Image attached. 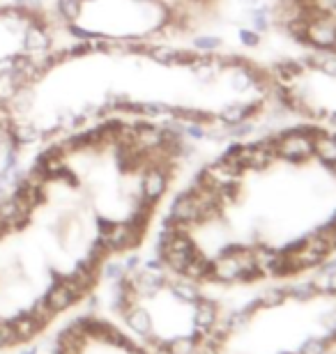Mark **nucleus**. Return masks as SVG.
<instances>
[{
	"label": "nucleus",
	"mask_w": 336,
	"mask_h": 354,
	"mask_svg": "<svg viewBox=\"0 0 336 354\" xmlns=\"http://www.w3.org/2000/svg\"><path fill=\"white\" fill-rule=\"evenodd\" d=\"M170 184V171L166 164H152L150 168L143 171V180H141V194L152 203H159L163 194L168 191Z\"/></svg>",
	"instance_id": "obj_1"
},
{
	"label": "nucleus",
	"mask_w": 336,
	"mask_h": 354,
	"mask_svg": "<svg viewBox=\"0 0 336 354\" xmlns=\"http://www.w3.org/2000/svg\"><path fill=\"white\" fill-rule=\"evenodd\" d=\"M123 317H125L127 329H130L134 336L145 338L150 331H152V313H150L141 301H134L123 313Z\"/></svg>",
	"instance_id": "obj_2"
},
{
	"label": "nucleus",
	"mask_w": 336,
	"mask_h": 354,
	"mask_svg": "<svg viewBox=\"0 0 336 354\" xmlns=\"http://www.w3.org/2000/svg\"><path fill=\"white\" fill-rule=\"evenodd\" d=\"M24 48L28 51V55L46 53L51 48V35L42 26H28L24 32Z\"/></svg>",
	"instance_id": "obj_3"
},
{
	"label": "nucleus",
	"mask_w": 336,
	"mask_h": 354,
	"mask_svg": "<svg viewBox=\"0 0 336 354\" xmlns=\"http://www.w3.org/2000/svg\"><path fill=\"white\" fill-rule=\"evenodd\" d=\"M44 304L48 308L53 310L55 315L58 313H65L67 308H71L76 304V297L69 292V290L62 286L60 281H55L51 288H48V292L44 295Z\"/></svg>",
	"instance_id": "obj_4"
},
{
	"label": "nucleus",
	"mask_w": 336,
	"mask_h": 354,
	"mask_svg": "<svg viewBox=\"0 0 336 354\" xmlns=\"http://www.w3.org/2000/svg\"><path fill=\"white\" fill-rule=\"evenodd\" d=\"M10 322H12V329H14V334H17L19 343L33 341V338H37L39 331L44 329V324H39L30 313H21L17 317H12Z\"/></svg>",
	"instance_id": "obj_5"
},
{
	"label": "nucleus",
	"mask_w": 336,
	"mask_h": 354,
	"mask_svg": "<svg viewBox=\"0 0 336 354\" xmlns=\"http://www.w3.org/2000/svg\"><path fill=\"white\" fill-rule=\"evenodd\" d=\"M7 133H10L12 145H17V147L19 145H33L42 138L39 127H35L30 122H10Z\"/></svg>",
	"instance_id": "obj_6"
},
{
	"label": "nucleus",
	"mask_w": 336,
	"mask_h": 354,
	"mask_svg": "<svg viewBox=\"0 0 336 354\" xmlns=\"http://www.w3.org/2000/svg\"><path fill=\"white\" fill-rule=\"evenodd\" d=\"M81 10H83V0H58V3H55V12H58L67 24L76 21Z\"/></svg>",
	"instance_id": "obj_7"
},
{
	"label": "nucleus",
	"mask_w": 336,
	"mask_h": 354,
	"mask_svg": "<svg viewBox=\"0 0 336 354\" xmlns=\"http://www.w3.org/2000/svg\"><path fill=\"white\" fill-rule=\"evenodd\" d=\"M26 313H30V315L35 317V320H37L39 324H44V327H46V324L51 322L53 317H55V313H53V310L48 308L46 304H44V299H39V301H33V306L28 308Z\"/></svg>",
	"instance_id": "obj_8"
},
{
	"label": "nucleus",
	"mask_w": 336,
	"mask_h": 354,
	"mask_svg": "<svg viewBox=\"0 0 336 354\" xmlns=\"http://www.w3.org/2000/svg\"><path fill=\"white\" fill-rule=\"evenodd\" d=\"M150 58L159 65H177V51L175 48H166V46H157L150 51Z\"/></svg>",
	"instance_id": "obj_9"
},
{
	"label": "nucleus",
	"mask_w": 336,
	"mask_h": 354,
	"mask_svg": "<svg viewBox=\"0 0 336 354\" xmlns=\"http://www.w3.org/2000/svg\"><path fill=\"white\" fill-rule=\"evenodd\" d=\"M12 345H19L17 334H14V329H12V322L0 320V350L12 348Z\"/></svg>",
	"instance_id": "obj_10"
},
{
	"label": "nucleus",
	"mask_w": 336,
	"mask_h": 354,
	"mask_svg": "<svg viewBox=\"0 0 336 354\" xmlns=\"http://www.w3.org/2000/svg\"><path fill=\"white\" fill-rule=\"evenodd\" d=\"M67 30L71 32V37H76V39H81V41H92V39H97L99 35L97 32H90L88 28H83V26H76L74 21L67 26Z\"/></svg>",
	"instance_id": "obj_11"
},
{
	"label": "nucleus",
	"mask_w": 336,
	"mask_h": 354,
	"mask_svg": "<svg viewBox=\"0 0 336 354\" xmlns=\"http://www.w3.org/2000/svg\"><path fill=\"white\" fill-rule=\"evenodd\" d=\"M102 269H104V276H106L109 281H120V279H123V276L127 274L123 263H106Z\"/></svg>",
	"instance_id": "obj_12"
},
{
	"label": "nucleus",
	"mask_w": 336,
	"mask_h": 354,
	"mask_svg": "<svg viewBox=\"0 0 336 354\" xmlns=\"http://www.w3.org/2000/svg\"><path fill=\"white\" fill-rule=\"evenodd\" d=\"M10 189H12L10 173L0 171V201H3V198H7V194H10Z\"/></svg>",
	"instance_id": "obj_13"
},
{
	"label": "nucleus",
	"mask_w": 336,
	"mask_h": 354,
	"mask_svg": "<svg viewBox=\"0 0 336 354\" xmlns=\"http://www.w3.org/2000/svg\"><path fill=\"white\" fill-rule=\"evenodd\" d=\"M14 69V55H10V58H0V79H7V76L12 74Z\"/></svg>",
	"instance_id": "obj_14"
},
{
	"label": "nucleus",
	"mask_w": 336,
	"mask_h": 354,
	"mask_svg": "<svg viewBox=\"0 0 336 354\" xmlns=\"http://www.w3.org/2000/svg\"><path fill=\"white\" fill-rule=\"evenodd\" d=\"M19 354H37V345H26V348H21Z\"/></svg>",
	"instance_id": "obj_15"
},
{
	"label": "nucleus",
	"mask_w": 336,
	"mask_h": 354,
	"mask_svg": "<svg viewBox=\"0 0 336 354\" xmlns=\"http://www.w3.org/2000/svg\"><path fill=\"white\" fill-rule=\"evenodd\" d=\"M134 3H150V0H134Z\"/></svg>",
	"instance_id": "obj_16"
}]
</instances>
